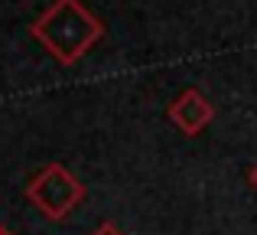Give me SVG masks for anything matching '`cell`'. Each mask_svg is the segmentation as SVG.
I'll list each match as a JSON object with an SVG mask.
<instances>
[{"label":"cell","mask_w":257,"mask_h":235,"mask_svg":"<svg viewBox=\"0 0 257 235\" xmlns=\"http://www.w3.org/2000/svg\"><path fill=\"white\" fill-rule=\"evenodd\" d=\"M30 36L59 65H75L104 36V23L82 0H52L30 26Z\"/></svg>","instance_id":"cell-1"},{"label":"cell","mask_w":257,"mask_h":235,"mask_svg":"<svg viewBox=\"0 0 257 235\" xmlns=\"http://www.w3.org/2000/svg\"><path fill=\"white\" fill-rule=\"evenodd\" d=\"M26 199L52 222H62L82 206L85 183L62 164H46L36 177L26 183Z\"/></svg>","instance_id":"cell-2"},{"label":"cell","mask_w":257,"mask_h":235,"mask_svg":"<svg viewBox=\"0 0 257 235\" xmlns=\"http://www.w3.org/2000/svg\"><path fill=\"white\" fill-rule=\"evenodd\" d=\"M166 118H170L186 137H195V134H202L215 121V105L208 102L199 89H186L173 98V105L166 108Z\"/></svg>","instance_id":"cell-3"},{"label":"cell","mask_w":257,"mask_h":235,"mask_svg":"<svg viewBox=\"0 0 257 235\" xmlns=\"http://www.w3.org/2000/svg\"><path fill=\"white\" fill-rule=\"evenodd\" d=\"M91 235H124V232H120L114 222H101V225H98V229H94Z\"/></svg>","instance_id":"cell-4"},{"label":"cell","mask_w":257,"mask_h":235,"mask_svg":"<svg viewBox=\"0 0 257 235\" xmlns=\"http://www.w3.org/2000/svg\"><path fill=\"white\" fill-rule=\"evenodd\" d=\"M247 180H251V186H254V190H257V164L251 167V173H247Z\"/></svg>","instance_id":"cell-5"},{"label":"cell","mask_w":257,"mask_h":235,"mask_svg":"<svg viewBox=\"0 0 257 235\" xmlns=\"http://www.w3.org/2000/svg\"><path fill=\"white\" fill-rule=\"evenodd\" d=\"M0 235H13V232H10V229H4V225H0Z\"/></svg>","instance_id":"cell-6"}]
</instances>
